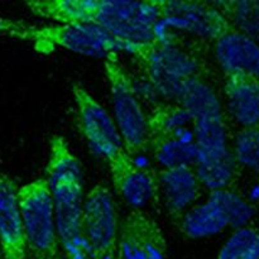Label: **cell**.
I'll list each match as a JSON object with an SVG mask.
<instances>
[{"label": "cell", "instance_id": "15", "mask_svg": "<svg viewBox=\"0 0 259 259\" xmlns=\"http://www.w3.org/2000/svg\"><path fill=\"white\" fill-rule=\"evenodd\" d=\"M157 181L167 210L174 218H180L201 197L202 186L194 168H161Z\"/></svg>", "mask_w": 259, "mask_h": 259}, {"label": "cell", "instance_id": "7", "mask_svg": "<svg viewBox=\"0 0 259 259\" xmlns=\"http://www.w3.org/2000/svg\"><path fill=\"white\" fill-rule=\"evenodd\" d=\"M83 238L88 259H118V212L104 185H95L83 200Z\"/></svg>", "mask_w": 259, "mask_h": 259}, {"label": "cell", "instance_id": "25", "mask_svg": "<svg viewBox=\"0 0 259 259\" xmlns=\"http://www.w3.org/2000/svg\"><path fill=\"white\" fill-rule=\"evenodd\" d=\"M217 259H259V227L248 225L233 230Z\"/></svg>", "mask_w": 259, "mask_h": 259}, {"label": "cell", "instance_id": "21", "mask_svg": "<svg viewBox=\"0 0 259 259\" xmlns=\"http://www.w3.org/2000/svg\"><path fill=\"white\" fill-rule=\"evenodd\" d=\"M207 199L214 201L222 209L229 228L233 230L253 225V222L258 215V207L253 205L244 195L233 189L210 192Z\"/></svg>", "mask_w": 259, "mask_h": 259}, {"label": "cell", "instance_id": "3", "mask_svg": "<svg viewBox=\"0 0 259 259\" xmlns=\"http://www.w3.org/2000/svg\"><path fill=\"white\" fill-rule=\"evenodd\" d=\"M134 57L141 61L154 93L172 103H176L184 81L204 76L201 58L169 33H159L156 40L142 46Z\"/></svg>", "mask_w": 259, "mask_h": 259}, {"label": "cell", "instance_id": "19", "mask_svg": "<svg viewBox=\"0 0 259 259\" xmlns=\"http://www.w3.org/2000/svg\"><path fill=\"white\" fill-rule=\"evenodd\" d=\"M227 229L229 224L224 212L210 199L190 207L181 218L182 233L191 239L215 237Z\"/></svg>", "mask_w": 259, "mask_h": 259}, {"label": "cell", "instance_id": "10", "mask_svg": "<svg viewBox=\"0 0 259 259\" xmlns=\"http://www.w3.org/2000/svg\"><path fill=\"white\" fill-rule=\"evenodd\" d=\"M166 252L163 230L143 210H132L119 223L118 259H166Z\"/></svg>", "mask_w": 259, "mask_h": 259}, {"label": "cell", "instance_id": "24", "mask_svg": "<svg viewBox=\"0 0 259 259\" xmlns=\"http://www.w3.org/2000/svg\"><path fill=\"white\" fill-rule=\"evenodd\" d=\"M230 149L238 168L259 179V128L238 129L230 139Z\"/></svg>", "mask_w": 259, "mask_h": 259}, {"label": "cell", "instance_id": "29", "mask_svg": "<svg viewBox=\"0 0 259 259\" xmlns=\"http://www.w3.org/2000/svg\"><path fill=\"white\" fill-rule=\"evenodd\" d=\"M63 259H66V258H65V257H63Z\"/></svg>", "mask_w": 259, "mask_h": 259}, {"label": "cell", "instance_id": "18", "mask_svg": "<svg viewBox=\"0 0 259 259\" xmlns=\"http://www.w3.org/2000/svg\"><path fill=\"white\" fill-rule=\"evenodd\" d=\"M192 133L197 148L196 159H215L232 156L229 129L225 116L195 120Z\"/></svg>", "mask_w": 259, "mask_h": 259}, {"label": "cell", "instance_id": "22", "mask_svg": "<svg viewBox=\"0 0 259 259\" xmlns=\"http://www.w3.org/2000/svg\"><path fill=\"white\" fill-rule=\"evenodd\" d=\"M194 171L202 187L210 192L232 189L238 176L237 163L232 156L215 159H196Z\"/></svg>", "mask_w": 259, "mask_h": 259}, {"label": "cell", "instance_id": "5", "mask_svg": "<svg viewBox=\"0 0 259 259\" xmlns=\"http://www.w3.org/2000/svg\"><path fill=\"white\" fill-rule=\"evenodd\" d=\"M19 39L32 42L37 51L50 52L58 47L78 55L105 60L116 56L118 51H124L131 55L134 53L132 46L89 23H67L42 27L29 25L19 35Z\"/></svg>", "mask_w": 259, "mask_h": 259}, {"label": "cell", "instance_id": "26", "mask_svg": "<svg viewBox=\"0 0 259 259\" xmlns=\"http://www.w3.org/2000/svg\"><path fill=\"white\" fill-rule=\"evenodd\" d=\"M30 24L20 19H12V18L0 17V35L19 39V35L29 28Z\"/></svg>", "mask_w": 259, "mask_h": 259}, {"label": "cell", "instance_id": "17", "mask_svg": "<svg viewBox=\"0 0 259 259\" xmlns=\"http://www.w3.org/2000/svg\"><path fill=\"white\" fill-rule=\"evenodd\" d=\"M176 103L190 114L194 121L224 116L219 95L204 77H192L184 81L180 86Z\"/></svg>", "mask_w": 259, "mask_h": 259}, {"label": "cell", "instance_id": "8", "mask_svg": "<svg viewBox=\"0 0 259 259\" xmlns=\"http://www.w3.org/2000/svg\"><path fill=\"white\" fill-rule=\"evenodd\" d=\"M159 30L176 29L197 39L214 43L232 29V24L212 2H172L159 0Z\"/></svg>", "mask_w": 259, "mask_h": 259}, {"label": "cell", "instance_id": "11", "mask_svg": "<svg viewBox=\"0 0 259 259\" xmlns=\"http://www.w3.org/2000/svg\"><path fill=\"white\" fill-rule=\"evenodd\" d=\"M106 162L114 187L133 210H143L158 200L157 176L129 156L125 149L111 154Z\"/></svg>", "mask_w": 259, "mask_h": 259}, {"label": "cell", "instance_id": "16", "mask_svg": "<svg viewBox=\"0 0 259 259\" xmlns=\"http://www.w3.org/2000/svg\"><path fill=\"white\" fill-rule=\"evenodd\" d=\"M148 151L163 169L190 167L194 168L197 158L192 129L174 136L149 138Z\"/></svg>", "mask_w": 259, "mask_h": 259}, {"label": "cell", "instance_id": "23", "mask_svg": "<svg viewBox=\"0 0 259 259\" xmlns=\"http://www.w3.org/2000/svg\"><path fill=\"white\" fill-rule=\"evenodd\" d=\"M225 14L232 27L259 40V0L212 2Z\"/></svg>", "mask_w": 259, "mask_h": 259}, {"label": "cell", "instance_id": "14", "mask_svg": "<svg viewBox=\"0 0 259 259\" xmlns=\"http://www.w3.org/2000/svg\"><path fill=\"white\" fill-rule=\"evenodd\" d=\"M223 109L238 129L259 128V81L225 76Z\"/></svg>", "mask_w": 259, "mask_h": 259}, {"label": "cell", "instance_id": "12", "mask_svg": "<svg viewBox=\"0 0 259 259\" xmlns=\"http://www.w3.org/2000/svg\"><path fill=\"white\" fill-rule=\"evenodd\" d=\"M212 50L224 77L259 81V40L232 28L212 43Z\"/></svg>", "mask_w": 259, "mask_h": 259}, {"label": "cell", "instance_id": "9", "mask_svg": "<svg viewBox=\"0 0 259 259\" xmlns=\"http://www.w3.org/2000/svg\"><path fill=\"white\" fill-rule=\"evenodd\" d=\"M72 96L81 132L91 148L105 159L123 149L120 133L109 111L81 83H73Z\"/></svg>", "mask_w": 259, "mask_h": 259}, {"label": "cell", "instance_id": "28", "mask_svg": "<svg viewBox=\"0 0 259 259\" xmlns=\"http://www.w3.org/2000/svg\"><path fill=\"white\" fill-rule=\"evenodd\" d=\"M0 259H4V255H3V249H2V244H0Z\"/></svg>", "mask_w": 259, "mask_h": 259}, {"label": "cell", "instance_id": "6", "mask_svg": "<svg viewBox=\"0 0 259 259\" xmlns=\"http://www.w3.org/2000/svg\"><path fill=\"white\" fill-rule=\"evenodd\" d=\"M18 200L27 250L42 259L56 257L60 242L47 180L38 179L18 187Z\"/></svg>", "mask_w": 259, "mask_h": 259}, {"label": "cell", "instance_id": "4", "mask_svg": "<svg viewBox=\"0 0 259 259\" xmlns=\"http://www.w3.org/2000/svg\"><path fill=\"white\" fill-rule=\"evenodd\" d=\"M104 71L108 78L113 103L114 120L120 133L123 147L129 156L136 157L148 152L149 134L147 114L142 106L134 81L125 68L118 62V56L104 61Z\"/></svg>", "mask_w": 259, "mask_h": 259}, {"label": "cell", "instance_id": "27", "mask_svg": "<svg viewBox=\"0 0 259 259\" xmlns=\"http://www.w3.org/2000/svg\"><path fill=\"white\" fill-rule=\"evenodd\" d=\"M253 205L258 207L259 205V179H255V181L253 182L252 186L248 190V194L244 195Z\"/></svg>", "mask_w": 259, "mask_h": 259}, {"label": "cell", "instance_id": "13", "mask_svg": "<svg viewBox=\"0 0 259 259\" xmlns=\"http://www.w3.org/2000/svg\"><path fill=\"white\" fill-rule=\"evenodd\" d=\"M0 244L4 259H24L27 255L18 186L12 177L3 172H0Z\"/></svg>", "mask_w": 259, "mask_h": 259}, {"label": "cell", "instance_id": "20", "mask_svg": "<svg viewBox=\"0 0 259 259\" xmlns=\"http://www.w3.org/2000/svg\"><path fill=\"white\" fill-rule=\"evenodd\" d=\"M149 138L174 136L192 129L194 120L180 104L164 101L153 106L147 114Z\"/></svg>", "mask_w": 259, "mask_h": 259}, {"label": "cell", "instance_id": "2", "mask_svg": "<svg viewBox=\"0 0 259 259\" xmlns=\"http://www.w3.org/2000/svg\"><path fill=\"white\" fill-rule=\"evenodd\" d=\"M47 180L55 209L58 242L66 259H88L83 238V180L77 157L63 137L50 141Z\"/></svg>", "mask_w": 259, "mask_h": 259}, {"label": "cell", "instance_id": "1", "mask_svg": "<svg viewBox=\"0 0 259 259\" xmlns=\"http://www.w3.org/2000/svg\"><path fill=\"white\" fill-rule=\"evenodd\" d=\"M33 14L58 24L89 23L106 30L134 48L158 38L161 23L159 0H42L27 3Z\"/></svg>", "mask_w": 259, "mask_h": 259}]
</instances>
